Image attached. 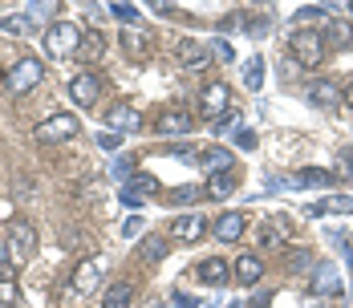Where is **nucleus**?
<instances>
[{"label": "nucleus", "instance_id": "9b49d317", "mask_svg": "<svg viewBox=\"0 0 353 308\" xmlns=\"http://www.w3.org/2000/svg\"><path fill=\"white\" fill-rule=\"evenodd\" d=\"M212 232H215V240H219V243H236L248 232V215H244V211H228V215H219V219H215Z\"/></svg>", "mask_w": 353, "mask_h": 308}, {"label": "nucleus", "instance_id": "49530a36", "mask_svg": "<svg viewBox=\"0 0 353 308\" xmlns=\"http://www.w3.org/2000/svg\"><path fill=\"white\" fill-rule=\"evenodd\" d=\"M350 8H353V4H350Z\"/></svg>", "mask_w": 353, "mask_h": 308}, {"label": "nucleus", "instance_id": "423d86ee", "mask_svg": "<svg viewBox=\"0 0 353 308\" xmlns=\"http://www.w3.org/2000/svg\"><path fill=\"white\" fill-rule=\"evenodd\" d=\"M228 102H232V90H228L223 81H208V85L199 90V110H203L208 118H215V122H219V118L232 110Z\"/></svg>", "mask_w": 353, "mask_h": 308}, {"label": "nucleus", "instance_id": "7ed1b4c3", "mask_svg": "<svg viewBox=\"0 0 353 308\" xmlns=\"http://www.w3.org/2000/svg\"><path fill=\"white\" fill-rule=\"evenodd\" d=\"M288 49H292V57L305 69L321 65V57H325V41H321V33H313V29H296V33L288 37Z\"/></svg>", "mask_w": 353, "mask_h": 308}, {"label": "nucleus", "instance_id": "e433bc0d", "mask_svg": "<svg viewBox=\"0 0 353 308\" xmlns=\"http://www.w3.org/2000/svg\"><path fill=\"white\" fill-rule=\"evenodd\" d=\"M281 236H276V227H260V247H276Z\"/></svg>", "mask_w": 353, "mask_h": 308}, {"label": "nucleus", "instance_id": "c03bdc74", "mask_svg": "<svg viewBox=\"0 0 353 308\" xmlns=\"http://www.w3.org/2000/svg\"><path fill=\"white\" fill-rule=\"evenodd\" d=\"M203 308H223V300H212V305H203Z\"/></svg>", "mask_w": 353, "mask_h": 308}, {"label": "nucleus", "instance_id": "a18cd8bd", "mask_svg": "<svg viewBox=\"0 0 353 308\" xmlns=\"http://www.w3.org/2000/svg\"><path fill=\"white\" fill-rule=\"evenodd\" d=\"M154 308H163V305H154Z\"/></svg>", "mask_w": 353, "mask_h": 308}, {"label": "nucleus", "instance_id": "a19ab883", "mask_svg": "<svg viewBox=\"0 0 353 308\" xmlns=\"http://www.w3.org/2000/svg\"><path fill=\"white\" fill-rule=\"evenodd\" d=\"M215 57H223V61H236V53H232V45H223V41L215 45Z\"/></svg>", "mask_w": 353, "mask_h": 308}, {"label": "nucleus", "instance_id": "6e6552de", "mask_svg": "<svg viewBox=\"0 0 353 308\" xmlns=\"http://www.w3.org/2000/svg\"><path fill=\"white\" fill-rule=\"evenodd\" d=\"M313 292H317V296H329V300H337V296L345 292V288H341V276H337L333 264H325V260L313 264Z\"/></svg>", "mask_w": 353, "mask_h": 308}, {"label": "nucleus", "instance_id": "b1692460", "mask_svg": "<svg viewBox=\"0 0 353 308\" xmlns=\"http://www.w3.org/2000/svg\"><path fill=\"white\" fill-rule=\"evenodd\" d=\"M167 256V240L163 236H146V240L139 243V260H146V264H154V260H163Z\"/></svg>", "mask_w": 353, "mask_h": 308}, {"label": "nucleus", "instance_id": "6ab92c4d", "mask_svg": "<svg viewBox=\"0 0 353 308\" xmlns=\"http://www.w3.org/2000/svg\"><path fill=\"white\" fill-rule=\"evenodd\" d=\"M309 102L313 105H341L345 94H341L333 81H313V85H309Z\"/></svg>", "mask_w": 353, "mask_h": 308}, {"label": "nucleus", "instance_id": "4be33fe9", "mask_svg": "<svg viewBox=\"0 0 353 308\" xmlns=\"http://www.w3.org/2000/svg\"><path fill=\"white\" fill-rule=\"evenodd\" d=\"M325 41H333L337 49H350L353 45V25L350 21H341V17H333V21L325 25Z\"/></svg>", "mask_w": 353, "mask_h": 308}, {"label": "nucleus", "instance_id": "7c9ffc66", "mask_svg": "<svg viewBox=\"0 0 353 308\" xmlns=\"http://www.w3.org/2000/svg\"><path fill=\"white\" fill-rule=\"evenodd\" d=\"M21 300V288L12 280H0V305H17Z\"/></svg>", "mask_w": 353, "mask_h": 308}, {"label": "nucleus", "instance_id": "f3484780", "mask_svg": "<svg viewBox=\"0 0 353 308\" xmlns=\"http://www.w3.org/2000/svg\"><path fill=\"white\" fill-rule=\"evenodd\" d=\"M199 163L208 167V174H223V171H232V163H236V158H232V150H228V146H212V150H203V154H199Z\"/></svg>", "mask_w": 353, "mask_h": 308}, {"label": "nucleus", "instance_id": "473e14b6", "mask_svg": "<svg viewBox=\"0 0 353 308\" xmlns=\"http://www.w3.org/2000/svg\"><path fill=\"white\" fill-rule=\"evenodd\" d=\"M337 174H341V178L353 174V150H341V154H337Z\"/></svg>", "mask_w": 353, "mask_h": 308}, {"label": "nucleus", "instance_id": "4c0bfd02", "mask_svg": "<svg viewBox=\"0 0 353 308\" xmlns=\"http://www.w3.org/2000/svg\"><path fill=\"white\" fill-rule=\"evenodd\" d=\"M118 142H122V138L110 134V130H106V134H98V146H102V150H118Z\"/></svg>", "mask_w": 353, "mask_h": 308}, {"label": "nucleus", "instance_id": "9d476101", "mask_svg": "<svg viewBox=\"0 0 353 308\" xmlns=\"http://www.w3.org/2000/svg\"><path fill=\"white\" fill-rule=\"evenodd\" d=\"M179 61L191 73H203V69L212 65V49L203 41H179Z\"/></svg>", "mask_w": 353, "mask_h": 308}, {"label": "nucleus", "instance_id": "20e7f679", "mask_svg": "<svg viewBox=\"0 0 353 308\" xmlns=\"http://www.w3.org/2000/svg\"><path fill=\"white\" fill-rule=\"evenodd\" d=\"M77 130H81V122L73 114H53V118L37 122L33 138L37 142H70V138H77Z\"/></svg>", "mask_w": 353, "mask_h": 308}, {"label": "nucleus", "instance_id": "393cba45", "mask_svg": "<svg viewBox=\"0 0 353 308\" xmlns=\"http://www.w3.org/2000/svg\"><path fill=\"white\" fill-rule=\"evenodd\" d=\"M232 191H236V174H212L208 178V195L212 199H228Z\"/></svg>", "mask_w": 353, "mask_h": 308}, {"label": "nucleus", "instance_id": "f8f14e48", "mask_svg": "<svg viewBox=\"0 0 353 308\" xmlns=\"http://www.w3.org/2000/svg\"><path fill=\"white\" fill-rule=\"evenodd\" d=\"M232 268H236L232 276H236L240 284H248V288H252V284H260V276H264V260H260L256 251H244V256H240Z\"/></svg>", "mask_w": 353, "mask_h": 308}, {"label": "nucleus", "instance_id": "a878e982", "mask_svg": "<svg viewBox=\"0 0 353 308\" xmlns=\"http://www.w3.org/2000/svg\"><path fill=\"white\" fill-rule=\"evenodd\" d=\"M244 85L248 90H260V85H264V61H260V57L244 61Z\"/></svg>", "mask_w": 353, "mask_h": 308}, {"label": "nucleus", "instance_id": "79ce46f5", "mask_svg": "<svg viewBox=\"0 0 353 308\" xmlns=\"http://www.w3.org/2000/svg\"><path fill=\"white\" fill-rule=\"evenodd\" d=\"M122 203L130 207V211H139V207H142V199H139V195H130V191H122Z\"/></svg>", "mask_w": 353, "mask_h": 308}, {"label": "nucleus", "instance_id": "72a5a7b5", "mask_svg": "<svg viewBox=\"0 0 353 308\" xmlns=\"http://www.w3.org/2000/svg\"><path fill=\"white\" fill-rule=\"evenodd\" d=\"M236 122H240V110H228V114H223V118H219V122H215V130H219V134H223V130H232V126H236Z\"/></svg>", "mask_w": 353, "mask_h": 308}, {"label": "nucleus", "instance_id": "37998d69", "mask_svg": "<svg viewBox=\"0 0 353 308\" xmlns=\"http://www.w3.org/2000/svg\"><path fill=\"white\" fill-rule=\"evenodd\" d=\"M345 105H350V110H353V85H350V90H345Z\"/></svg>", "mask_w": 353, "mask_h": 308}, {"label": "nucleus", "instance_id": "ea45409f", "mask_svg": "<svg viewBox=\"0 0 353 308\" xmlns=\"http://www.w3.org/2000/svg\"><path fill=\"white\" fill-rule=\"evenodd\" d=\"M142 232V219H126V223H122V236H139Z\"/></svg>", "mask_w": 353, "mask_h": 308}, {"label": "nucleus", "instance_id": "f257e3e1", "mask_svg": "<svg viewBox=\"0 0 353 308\" xmlns=\"http://www.w3.org/2000/svg\"><path fill=\"white\" fill-rule=\"evenodd\" d=\"M33 247H37V232H33V223H25V219H12V223H8V236H4V260L12 264V272L29 264Z\"/></svg>", "mask_w": 353, "mask_h": 308}, {"label": "nucleus", "instance_id": "c85d7f7f", "mask_svg": "<svg viewBox=\"0 0 353 308\" xmlns=\"http://www.w3.org/2000/svg\"><path fill=\"white\" fill-rule=\"evenodd\" d=\"M106 8L122 21V25H134V21H139V8H134V4H106Z\"/></svg>", "mask_w": 353, "mask_h": 308}, {"label": "nucleus", "instance_id": "5701e85b", "mask_svg": "<svg viewBox=\"0 0 353 308\" xmlns=\"http://www.w3.org/2000/svg\"><path fill=\"white\" fill-rule=\"evenodd\" d=\"M102 49H106V41H102V33H98V29H94V33H85V37H81V49H77V57H81V61H90V65H94V61H98V57H102Z\"/></svg>", "mask_w": 353, "mask_h": 308}, {"label": "nucleus", "instance_id": "aec40b11", "mask_svg": "<svg viewBox=\"0 0 353 308\" xmlns=\"http://www.w3.org/2000/svg\"><path fill=\"white\" fill-rule=\"evenodd\" d=\"M199 280H203V284H215V288H219V284H228V280H232V264H223V260H203V264H199Z\"/></svg>", "mask_w": 353, "mask_h": 308}, {"label": "nucleus", "instance_id": "1a4fd4ad", "mask_svg": "<svg viewBox=\"0 0 353 308\" xmlns=\"http://www.w3.org/2000/svg\"><path fill=\"white\" fill-rule=\"evenodd\" d=\"M98 94H102V81H98V73H94V69L77 73V77L70 81V98L77 105H94V102H98Z\"/></svg>", "mask_w": 353, "mask_h": 308}, {"label": "nucleus", "instance_id": "2eb2a0df", "mask_svg": "<svg viewBox=\"0 0 353 308\" xmlns=\"http://www.w3.org/2000/svg\"><path fill=\"white\" fill-rule=\"evenodd\" d=\"M106 122L114 126V130H139V126H142V114L134 110V105H110V110H106Z\"/></svg>", "mask_w": 353, "mask_h": 308}, {"label": "nucleus", "instance_id": "c756f323", "mask_svg": "<svg viewBox=\"0 0 353 308\" xmlns=\"http://www.w3.org/2000/svg\"><path fill=\"white\" fill-rule=\"evenodd\" d=\"M110 171L130 183V178H134V158H130V154H126V158H114V167H110Z\"/></svg>", "mask_w": 353, "mask_h": 308}, {"label": "nucleus", "instance_id": "ddd939ff", "mask_svg": "<svg viewBox=\"0 0 353 308\" xmlns=\"http://www.w3.org/2000/svg\"><path fill=\"white\" fill-rule=\"evenodd\" d=\"M154 126H159V134H191V114L187 110H163Z\"/></svg>", "mask_w": 353, "mask_h": 308}, {"label": "nucleus", "instance_id": "bb28decb", "mask_svg": "<svg viewBox=\"0 0 353 308\" xmlns=\"http://www.w3.org/2000/svg\"><path fill=\"white\" fill-rule=\"evenodd\" d=\"M122 191H130V195H150V191H159V183H154V178H150V174H134V178H130V183H126V187H122Z\"/></svg>", "mask_w": 353, "mask_h": 308}, {"label": "nucleus", "instance_id": "4468645a", "mask_svg": "<svg viewBox=\"0 0 353 308\" xmlns=\"http://www.w3.org/2000/svg\"><path fill=\"white\" fill-rule=\"evenodd\" d=\"M134 305V284L130 280H118L102 292V308H130Z\"/></svg>", "mask_w": 353, "mask_h": 308}, {"label": "nucleus", "instance_id": "39448f33", "mask_svg": "<svg viewBox=\"0 0 353 308\" xmlns=\"http://www.w3.org/2000/svg\"><path fill=\"white\" fill-rule=\"evenodd\" d=\"M41 73H45V69H41L37 57H21L17 65L4 73V85H8V94H29L37 81H41Z\"/></svg>", "mask_w": 353, "mask_h": 308}, {"label": "nucleus", "instance_id": "0eeeda50", "mask_svg": "<svg viewBox=\"0 0 353 308\" xmlns=\"http://www.w3.org/2000/svg\"><path fill=\"white\" fill-rule=\"evenodd\" d=\"M73 292L77 296H94L98 288H102V264H94V260H81L77 268H73Z\"/></svg>", "mask_w": 353, "mask_h": 308}, {"label": "nucleus", "instance_id": "c9c22d12", "mask_svg": "<svg viewBox=\"0 0 353 308\" xmlns=\"http://www.w3.org/2000/svg\"><path fill=\"white\" fill-rule=\"evenodd\" d=\"M236 146L240 150H256V134L252 130H236Z\"/></svg>", "mask_w": 353, "mask_h": 308}, {"label": "nucleus", "instance_id": "f03ea898", "mask_svg": "<svg viewBox=\"0 0 353 308\" xmlns=\"http://www.w3.org/2000/svg\"><path fill=\"white\" fill-rule=\"evenodd\" d=\"M77 49H81V29L73 21H57L45 29V53L49 57H77Z\"/></svg>", "mask_w": 353, "mask_h": 308}, {"label": "nucleus", "instance_id": "2f4dec72", "mask_svg": "<svg viewBox=\"0 0 353 308\" xmlns=\"http://www.w3.org/2000/svg\"><path fill=\"white\" fill-rule=\"evenodd\" d=\"M199 195H203L199 187H179V191H171V199H175V203H195Z\"/></svg>", "mask_w": 353, "mask_h": 308}, {"label": "nucleus", "instance_id": "a211bd4d", "mask_svg": "<svg viewBox=\"0 0 353 308\" xmlns=\"http://www.w3.org/2000/svg\"><path fill=\"white\" fill-rule=\"evenodd\" d=\"M309 215H353V199L350 195H329L321 203H309Z\"/></svg>", "mask_w": 353, "mask_h": 308}, {"label": "nucleus", "instance_id": "cd10ccee", "mask_svg": "<svg viewBox=\"0 0 353 308\" xmlns=\"http://www.w3.org/2000/svg\"><path fill=\"white\" fill-rule=\"evenodd\" d=\"M284 264H292V272H305V264H313V256L305 247H292V251H284Z\"/></svg>", "mask_w": 353, "mask_h": 308}, {"label": "nucleus", "instance_id": "412c9836", "mask_svg": "<svg viewBox=\"0 0 353 308\" xmlns=\"http://www.w3.org/2000/svg\"><path fill=\"white\" fill-rule=\"evenodd\" d=\"M0 29H4V33H17V37H29V33H37V17H33V12L0 17Z\"/></svg>", "mask_w": 353, "mask_h": 308}, {"label": "nucleus", "instance_id": "f704fd0d", "mask_svg": "<svg viewBox=\"0 0 353 308\" xmlns=\"http://www.w3.org/2000/svg\"><path fill=\"white\" fill-rule=\"evenodd\" d=\"M167 154H171V158H187V163H191V158H199V154H195V146H167Z\"/></svg>", "mask_w": 353, "mask_h": 308}, {"label": "nucleus", "instance_id": "58836bf2", "mask_svg": "<svg viewBox=\"0 0 353 308\" xmlns=\"http://www.w3.org/2000/svg\"><path fill=\"white\" fill-rule=\"evenodd\" d=\"M341 236H345V232H333V240L341 243V251H345V260L353 264V240H341Z\"/></svg>", "mask_w": 353, "mask_h": 308}, {"label": "nucleus", "instance_id": "dca6fc26", "mask_svg": "<svg viewBox=\"0 0 353 308\" xmlns=\"http://www.w3.org/2000/svg\"><path fill=\"white\" fill-rule=\"evenodd\" d=\"M171 236L183 243H195L203 236V215H179L175 223H171Z\"/></svg>", "mask_w": 353, "mask_h": 308}]
</instances>
